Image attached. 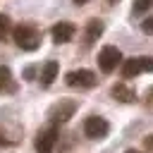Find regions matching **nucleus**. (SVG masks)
I'll return each instance as SVG.
<instances>
[{"mask_svg":"<svg viewBox=\"0 0 153 153\" xmlns=\"http://www.w3.org/2000/svg\"><path fill=\"white\" fill-rule=\"evenodd\" d=\"M12 38L22 50H36L41 45V31L33 24H19L12 29Z\"/></svg>","mask_w":153,"mask_h":153,"instance_id":"obj_1","label":"nucleus"},{"mask_svg":"<svg viewBox=\"0 0 153 153\" xmlns=\"http://www.w3.org/2000/svg\"><path fill=\"white\" fill-rule=\"evenodd\" d=\"M146 72H153V57H151V55L129 57V60H122V65H120L122 79H134V76L146 74Z\"/></svg>","mask_w":153,"mask_h":153,"instance_id":"obj_2","label":"nucleus"},{"mask_svg":"<svg viewBox=\"0 0 153 153\" xmlns=\"http://www.w3.org/2000/svg\"><path fill=\"white\" fill-rule=\"evenodd\" d=\"M76 108H79V103H76V100H72V98H60L57 103H53V105H50L48 117H50V122H53V124H65V122L76 112Z\"/></svg>","mask_w":153,"mask_h":153,"instance_id":"obj_3","label":"nucleus"},{"mask_svg":"<svg viewBox=\"0 0 153 153\" xmlns=\"http://www.w3.org/2000/svg\"><path fill=\"white\" fill-rule=\"evenodd\" d=\"M117 65H122V53L115 45H103L98 53V67L103 74H112L117 69Z\"/></svg>","mask_w":153,"mask_h":153,"instance_id":"obj_4","label":"nucleus"},{"mask_svg":"<svg viewBox=\"0 0 153 153\" xmlns=\"http://www.w3.org/2000/svg\"><path fill=\"white\" fill-rule=\"evenodd\" d=\"M33 146H36V153H53L55 146H57V124L50 122L48 127H43V129L36 134Z\"/></svg>","mask_w":153,"mask_h":153,"instance_id":"obj_5","label":"nucleus"},{"mask_svg":"<svg viewBox=\"0 0 153 153\" xmlns=\"http://www.w3.org/2000/svg\"><path fill=\"white\" fill-rule=\"evenodd\" d=\"M84 134H86L88 139H93V141H100V139H105V136L110 134V124H108L105 117L91 115V117L84 120Z\"/></svg>","mask_w":153,"mask_h":153,"instance_id":"obj_6","label":"nucleus"},{"mask_svg":"<svg viewBox=\"0 0 153 153\" xmlns=\"http://www.w3.org/2000/svg\"><path fill=\"white\" fill-rule=\"evenodd\" d=\"M65 81L72 88H93L98 84V76L91 69H72V72H67Z\"/></svg>","mask_w":153,"mask_h":153,"instance_id":"obj_7","label":"nucleus"},{"mask_svg":"<svg viewBox=\"0 0 153 153\" xmlns=\"http://www.w3.org/2000/svg\"><path fill=\"white\" fill-rule=\"evenodd\" d=\"M74 33H76V26L69 24V22H57V24H53V29H50V36H53L55 43H69V41L74 38Z\"/></svg>","mask_w":153,"mask_h":153,"instance_id":"obj_8","label":"nucleus"},{"mask_svg":"<svg viewBox=\"0 0 153 153\" xmlns=\"http://www.w3.org/2000/svg\"><path fill=\"white\" fill-rule=\"evenodd\" d=\"M103 29H105V24H103L100 19H88V22H86V31H84V45H86V48L93 45V43L100 38Z\"/></svg>","mask_w":153,"mask_h":153,"instance_id":"obj_9","label":"nucleus"},{"mask_svg":"<svg viewBox=\"0 0 153 153\" xmlns=\"http://www.w3.org/2000/svg\"><path fill=\"white\" fill-rule=\"evenodd\" d=\"M110 96H112L115 100H120V103H134V100H136V91H134V88H129L124 81H117V84H112V88H110Z\"/></svg>","mask_w":153,"mask_h":153,"instance_id":"obj_10","label":"nucleus"},{"mask_svg":"<svg viewBox=\"0 0 153 153\" xmlns=\"http://www.w3.org/2000/svg\"><path fill=\"white\" fill-rule=\"evenodd\" d=\"M17 91V79L12 76V69L7 65H0V93H14Z\"/></svg>","mask_w":153,"mask_h":153,"instance_id":"obj_11","label":"nucleus"},{"mask_svg":"<svg viewBox=\"0 0 153 153\" xmlns=\"http://www.w3.org/2000/svg\"><path fill=\"white\" fill-rule=\"evenodd\" d=\"M57 72H60V65H57L55 60H48V62L41 67V76H38L41 84H43V86H50V84L57 79Z\"/></svg>","mask_w":153,"mask_h":153,"instance_id":"obj_12","label":"nucleus"},{"mask_svg":"<svg viewBox=\"0 0 153 153\" xmlns=\"http://www.w3.org/2000/svg\"><path fill=\"white\" fill-rule=\"evenodd\" d=\"M19 141V129L0 122V146H12Z\"/></svg>","mask_w":153,"mask_h":153,"instance_id":"obj_13","label":"nucleus"},{"mask_svg":"<svg viewBox=\"0 0 153 153\" xmlns=\"http://www.w3.org/2000/svg\"><path fill=\"white\" fill-rule=\"evenodd\" d=\"M12 36V22L7 14H0V41H7Z\"/></svg>","mask_w":153,"mask_h":153,"instance_id":"obj_14","label":"nucleus"},{"mask_svg":"<svg viewBox=\"0 0 153 153\" xmlns=\"http://www.w3.org/2000/svg\"><path fill=\"white\" fill-rule=\"evenodd\" d=\"M151 7H153V0H134V5H131L134 14H143V12H148Z\"/></svg>","mask_w":153,"mask_h":153,"instance_id":"obj_15","label":"nucleus"},{"mask_svg":"<svg viewBox=\"0 0 153 153\" xmlns=\"http://www.w3.org/2000/svg\"><path fill=\"white\" fill-rule=\"evenodd\" d=\"M143 105L153 112V86H148V88H146V93H143Z\"/></svg>","mask_w":153,"mask_h":153,"instance_id":"obj_16","label":"nucleus"},{"mask_svg":"<svg viewBox=\"0 0 153 153\" xmlns=\"http://www.w3.org/2000/svg\"><path fill=\"white\" fill-rule=\"evenodd\" d=\"M141 31H143V33H153V17H146V19L141 22Z\"/></svg>","mask_w":153,"mask_h":153,"instance_id":"obj_17","label":"nucleus"},{"mask_svg":"<svg viewBox=\"0 0 153 153\" xmlns=\"http://www.w3.org/2000/svg\"><path fill=\"white\" fill-rule=\"evenodd\" d=\"M143 148H146V151H151V153H153V134H148V136H146V139H143Z\"/></svg>","mask_w":153,"mask_h":153,"instance_id":"obj_18","label":"nucleus"},{"mask_svg":"<svg viewBox=\"0 0 153 153\" xmlns=\"http://www.w3.org/2000/svg\"><path fill=\"white\" fill-rule=\"evenodd\" d=\"M124 153H151V151H136V148H127Z\"/></svg>","mask_w":153,"mask_h":153,"instance_id":"obj_19","label":"nucleus"},{"mask_svg":"<svg viewBox=\"0 0 153 153\" xmlns=\"http://www.w3.org/2000/svg\"><path fill=\"white\" fill-rule=\"evenodd\" d=\"M74 2H76V5H84V2H88V0H74Z\"/></svg>","mask_w":153,"mask_h":153,"instance_id":"obj_20","label":"nucleus"}]
</instances>
